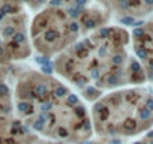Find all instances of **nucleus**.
<instances>
[{"label":"nucleus","mask_w":153,"mask_h":144,"mask_svg":"<svg viewBox=\"0 0 153 144\" xmlns=\"http://www.w3.org/2000/svg\"><path fill=\"white\" fill-rule=\"evenodd\" d=\"M92 129L107 137H132L153 128V89L129 86L104 93L90 108Z\"/></svg>","instance_id":"20e7f679"},{"label":"nucleus","mask_w":153,"mask_h":144,"mask_svg":"<svg viewBox=\"0 0 153 144\" xmlns=\"http://www.w3.org/2000/svg\"><path fill=\"white\" fill-rule=\"evenodd\" d=\"M152 89H153V83H152Z\"/></svg>","instance_id":"9b49d317"},{"label":"nucleus","mask_w":153,"mask_h":144,"mask_svg":"<svg viewBox=\"0 0 153 144\" xmlns=\"http://www.w3.org/2000/svg\"><path fill=\"white\" fill-rule=\"evenodd\" d=\"M53 69L84 102H95L116 89L147 84L131 51V33L120 24H107L84 35L53 60Z\"/></svg>","instance_id":"f257e3e1"},{"label":"nucleus","mask_w":153,"mask_h":144,"mask_svg":"<svg viewBox=\"0 0 153 144\" xmlns=\"http://www.w3.org/2000/svg\"><path fill=\"white\" fill-rule=\"evenodd\" d=\"M21 2L30 12H38V11H41L44 8H50V6L75 9V8L90 5L92 0H21Z\"/></svg>","instance_id":"6e6552de"},{"label":"nucleus","mask_w":153,"mask_h":144,"mask_svg":"<svg viewBox=\"0 0 153 144\" xmlns=\"http://www.w3.org/2000/svg\"><path fill=\"white\" fill-rule=\"evenodd\" d=\"M152 20H153V18H152Z\"/></svg>","instance_id":"f8f14e48"},{"label":"nucleus","mask_w":153,"mask_h":144,"mask_svg":"<svg viewBox=\"0 0 153 144\" xmlns=\"http://www.w3.org/2000/svg\"><path fill=\"white\" fill-rule=\"evenodd\" d=\"M131 33V51L140 63L147 83H153V20L134 26Z\"/></svg>","instance_id":"423d86ee"},{"label":"nucleus","mask_w":153,"mask_h":144,"mask_svg":"<svg viewBox=\"0 0 153 144\" xmlns=\"http://www.w3.org/2000/svg\"><path fill=\"white\" fill-rule=\"evenodd\" d=\"M0 63H3V65H8V62L5 60L3 57V53H2V47H0Z\"/></svg>","instance_id":"9d476101"},{"label":"nucleus","mask_w":153,"mask_h":144,"mask_svg":"<svg viewBox=\"0 0 153 144\" xmlns=\"http://www.w3.org/2000/svg\"><path fill=\"white\" fill-rule=\"evenodd\" d=\"M8 84V69H6V65L0 63V87Z\"/></svg>","instance_id":"1a4fd4ad"},{"label":"nucleus","mask_w":153,"mask_h":144,"mask_svg":"<svg viewBox=\"0 0 153 144\" xmlns=\"http://www.w3.org/2000/svg\"><path fill=\"white\" fill-rule=\"evenodd\" d=\"M95 5L120 21H143L153 15V0H92Z\"/></svg>","instance_id":"0eeeda50"},{"label":"nucleus","mask_w":153,"mask_h":144,"mask_svg":"<svg viewBox=\"0 0 153 144\" xmlns=\"http://www.w3.org/2000/svg\"><path fill=\"white\" fill-rule=\"evenodd\" d=\"M11 90L15 114L29 131L81 144L92 135L89 107L51 72L21 69Z\"/></svg>","instance_id":"f03ea898"},{"label":"nucleus","mask_w":153,"mask_h":144,"mask_svg":"<svg viewBox=\"0 0 153 144\" xmlns=\"http://www.w3.org/2000/svg\"><path fill=\"white\" fill-rule=\"evenodd\" d=\"M107 11L95 5L81 8H44L30 18L29 39L32 51L47 60H54L84 35L110 24Z\"/></svg>","instance_id":"7ed1b4c3"},{"label":"nucleus","mask_w":153,"mask_h":144,"mask_svg":"<svg viewBox=\"0 0 153 144\" xmlns=\"http://www.w3.org/2000/svg\"><path fill=\"white\" fill-rule=\"evenodd\" d=\"M29 26L30 11L21 0H0V47L8 63L23 62L33 56Z\"/></svg>","instance_id":"39448f33"}]
</instances>
